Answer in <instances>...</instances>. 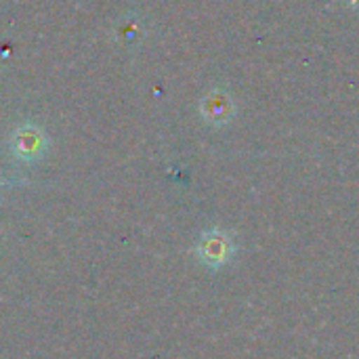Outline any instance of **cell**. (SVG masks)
<instances>
[{
	"label": "cell",
	"instance_id": "obj_1",
	"mask_svg": "<svg viewBox=\"0 0 359 359\" xmlns=\"http://www.w3.org/2000/svg\"><path fill=\"white\" fill-rule=\"evenodd\" d=\"M233 255H236V244L221 229L206 231L198 244V257L208 267H223L225 263L231 261Z\"/></svg>",
	"mask_w": 359,
	"mask_h": 359
},
{
	"label": "cell",
	"instance_id": "obj_2",
	"mask_svg": "<svg viewBox=\"0 0 359 359\" xmlns=\"http://www.w3.org/2000/svg\"><path fill=\"white\" fill-rule=\"evenodd\" d=\"M202 114L212 124H227L236 114V103L225 90H212L202 103Z\"/></svg>",
	"mask_w": 359,
	"mask_h": 359
}]
</instances>
